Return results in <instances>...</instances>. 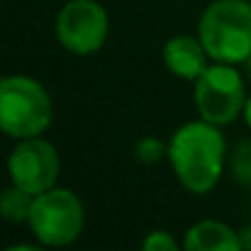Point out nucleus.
<instances>
[{"mask_svg":"<svg viewBox=\"0 0 251 251\" xmlns=\"http://www.w3.org/2000/svg\"><path fill=\"white\" fill-rule=\"evenodd\" d=\"M227 142L217 125L200 120L180 125L168 142V161L180 185L193 195H207L222 178Z\"/></svg>","mask_w":251,"mask_h":251,"instance_id":"f257e3e1","label":"nucleus"},{"mask_svg":"<svg viewBox=\"0 0 251 251\" xmlns=\"http://www.w3.org/2000/svg\"><path fill=\"white\" fill-rule=\"evenodd\" d=\"M198 37L212 61L242 64L251 54V2L212 0L200 15Z\"/></svg>","mask_w":251,"mask_h":251,"instance_id":"f03ea898","label":"nucleus"},{"mask_svg":"<svg viewBox=\"0 0 251 251\" xmlns=\"http://www.w3.org/2000/svg\"><path fill=\"white\" fill-rule=\"evenodd\" d=\"M54 120L51 95L37 78H0V132L12 139L42 137Z\"/></svg>","mask_w":251,"mask_h":251,"instance_id":"7ed1b4c3","label":"nucleus"},{"mask_svg":"<svg viewBox=\"0 0 251 251\" xmlns=\"http://www.w3.org/2000/svg\"><path fill=\"white\" fill-rule=\"evenodd\" d=\"M27 225L39 244L64 249L83 234L85 207L74 190L54 185L51 190L34 195Z\"/></svg>","mask_w":251,"mask_h":251,"instance_id":"20e7f679","label":"nucleus"},{"mask_svg":"<svg viewBox=\"0 0 251 251\" xmlns=\"http://www.w3.org/2000/svg\"><path fill=\"white\" fill-rule=\"evenodd\" d=\"M247 98L244 76L234 69V64L215 61L200 74L193 88V100L200 117L217 127L232 125L239 115H244Z\"/></svg>","mask_w":251,"mask_h":251,"instance_id":"39448f33","label":"nucleus"},{"mask_svg":"<svg viewBox=\"0 0 251 251\" xmlns=\"http://www.w3.org/2000/svg\"><path fill=\"white\" fill-rule=\"evenodd\" d=\"M54 34L66 51L76 56H90L107 42V10L98 0H69L56 15Z\"/></svg>","mask_w":251,"mask_h":251,"instance_id":"423d86ee","label":"nucleus"},{"mask_svg":"<svg viewBox=\"0 0 251 251\" xmlns=\"http://www.w3.org/2000/svg\"><path fill=\"white\" fill-rule=\"evenodd\" d=\"M61 173V159L51 142L44 137L17 139L7 156L10 183L27 190L29 195H42L51 190Z\"/></svg>","mask_w":251,"mask_h":251,"instance_id":"0eeeda50","label":"nucleus"},{"mask_svg":"<svg viewBox=\"0 0 251 251\" xmlns=\"http://www.w3.org/2000/svg\"><path fill=\"white\" fill-rule=\"evenodd\" d=\"M161 56H164V66L176 78L193 81V83L207 69V59H210L202 42H200V37H190V34L171 37L164 44Z\"/></svg>","mask_w":251,"mask_h":251,"instance_id":"6e6552de","label":"nucleus"},{"mask_svg":"<svg viewBox=\"0 0 251 251\" xmlns=\"http://www.w3.org/2000/svg\"><path fill=\"white\" fill-rule=\"evenodd\" d=\"M183 251H244L239 242V232L220 220H200L195 222L185 237Z\"/></svg>","mask_w":251,"mask_h":251,"instance_id":"1a4fd4ad","label":"nucleus"},{"mask_svg":"<svg viewBox=\"0 0 251 251\" xmlns=\"http://www.w3.org/2000/svg\"><path fill=\"white\" fill-rule=\"evenodd\" d=\"M34 195H29L27 190L10 185L0 190V217L7 222H27L29 210H32Z\"/></svg>","mask_w":251,"mask_h":251,"instance_id":"9d476101","label":"nucleus"},{"mask_svg":"<svg viewBox=\"0 0 251 251\" xmlns=\"http://www.w3.org/2000/svg\"><path fill=\"white\" fill-rule=\"evenodd\" d=\"M229 173H232V178L239 185L251 188V139L239 142L232 149V154H229Z\"/></svg>","mask_w":251,"mask_h":251,"instance_id":"9b49d317","label":"nucleus"},{"mask_svg":"<svg viewBox=\"0 0 251 251\" xmlns=\"http://www.w3.org/2000/svg\"><path fill=\"white\" fill-rule=\"evenodd\" d=\"M164 156H168V144H164L156 137H142L134 144V159L144 166H154L159 164Z\"/></svg>","mask_w":251,"mask_h":251,"instance_id":"f8f14e48","label":"nucleus"},{"mask_svg":"<svg viewBox=\"0 0 251 251\" xmlns=\"http://www.w3.org/2000/svg\"><path fill=\"white\" fill-rule=\"evenodd\" d=\"M142 251H180V244L176 242V237L166 229H154L144 237Z\"/></svg>","mask_w":251,"mask_h":251,"instance_id":"ddd939ff","label":"nucleus"},{"mask_svg":"<svg viewBox=\"0 0 251 251\" xmlns=\"http://www.w3.org/2000/svg\"><path fill=\"white\" fill-rule=\"evenodd\" d=\"M239 242H242V249L244 251H251V222L239 229Z\"/></svg>","mask_w":251,"mask_h":251,"instance_id":"4468645a","label":"nucleus"},{"mask_svg":"<svg viewBox=\"0 0 251 251\" xmlns=\"http://www.w3.org/2000/svg\"><path fill=\"white\" fill-rule=\"evenodd\" d=\"M5 251H47V247L44 244H12Z\"/></svg>","mask_w":251,"mask_h":251,"instance_id":"2eb2a0df","label":"nucleus"},{"mask_svg":"<svg viewBox=\"0 0 251 251\" xmlns=\"http://www.w3.org/2000/svg\"><path fill=\"white\" fill-rule=\"evenodd\" d=\"M244 122H247V127L251 129V95L247 98V105H244Z\"/></svg>","mask_w":251,"mask_h":251,"instance_id":"dca6fc26","label":"nucleus"},{"mask_svg":"<svg viewBox=\"0 0 251 251\" xmlns=\"http://www.w3.org/2000/svg\"><path fill=\"white\" fill-rule=\"evenodd\" d=\"M242 66H244V74H247V78L251 81V54L247 56V59H244V61H242Z\"/></svg>","mask_w":251,"mask_h":251,"instance_id":"f3484780","label":"nucleus"}]
</instances>
